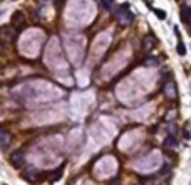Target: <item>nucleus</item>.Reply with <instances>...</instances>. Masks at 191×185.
Instances as JSON below:
<instances>
[{
	"label": "nucleus",
	"mask_w": 191,
	"mask_h": 185,
	"mask_svg": "<svg viewBox=\"0 0 191 185\" xmlns=\"http://www.w3.org/2000/svg\"><path fill=\"white\" fill-rule=\"evenodd\" d=\"M116 15H117V22L123 24V25H129L134 19V13L127 10V5H121L117 10H116Z\"/></svg>",
	"instance_id": "obj_1"
},
{
	"label": "nucleus",
	"mask_w": 191,
	"mask_h": 185,
	"mask_svg": "<svg viewBox=\"0 0 191 185\" xmlns=\"http://www.w3.org/2000/svg\"><path fill=\"white\" fill-rule=\"evenodd\" d=\"M24 160H25V157H24V151H20V150L13 151L12 155H10V163H12L13 167H22Z\"/></svg>",
	"instance_id": "obj_2"
},
{
	"label": "nucleus",
	"mask_w": 191,
	"mask_h": 185,
	"mask_svg": "<svg viewBox=\"0 0 191 185\" xmlns=\"http://www.w3.org/2000/svg\"><path fill=\"white\" fill-rule=\"evenodd\" d=\"M164 94L168 98H174L176 96V88H174V82H168L164 86Z\"/></svg>",
	"instance_id": "obj_3"
},
{
	"label": "nucleus",
	"mask_w": 191,
	"mask_h": 185,
	"mask_svg": "<svg viewBox=\"0 0 191 185\" xmlns=\"http://www.w3.org/2000/svg\"><path fill=\"white\" fill-rule=\"evenodd\" d=\"M9 140H10V135L7 133V131H2V133H0V146H2V150H7Z\"/></svg>",
	"instance_id": "obj_4"
},
{
	"label": "nucleus",
	"mask_w": 191,
	"mask_h": 185,
	"mask_svg": "<svg viewBox=\"0 0 191 185\" xmlns=\"http://www.w3.org/2000/svg\"><path fill=\"white\" fill-rule=\"evenodd\" d=\"M164 146L166 148H176V146H178V140H176L173 135H169V136L164 138Z\"/></svg>",
	"instance_id": "obj_5"
},
{
	"label": "nucleus",
	"mask_w": 191,
	"mask_h": 185,
	"mask_svg": "<svg viewBox=\"0 0 191 185\" xmlns=\"http://www.w3.org/2000/svg\"><path fill=\"white\" fill-rule=\"evenodd\" d=\"M22 22H24V13H22V12H15V13L12 15V24H13L15 27H19Z\"/></svg>",
	"instance_id": "obj_6"
},
{
	"label": "nucleus",
	"mask_w": 191,
	"mask_h": 185,
	"mask_svg": "<svg viewBox=\"0 0 191 185\" xmlns=\"http://www.w3.org/2000/svg\"><path fill=\"white\" fill-rule=\"evenodd\" d=\"M102 2V7L109 12H116V7H114V0H101Z\"/></svg>",
	"instance_id": "obj_7"
},
{
	"label": "nucleus",
	"mask_w": 191,
	"mask_h": 185,
	"mask_svg": "<svg viewBox=\"0 0 191 185\" xmlns=\"http://www.w3.org/2000/svg\"><path fill=\"white\" fill-rule=\"evenodd\" d=\"M154 46V37H144L143 39V49H151Z\"/></svg>",
	"instance_id": "obj_8"
},
{
	"label": "nucleus",
	"mask_w": 191,
	"mask_h": 185,
	"mask_svg": "<svg viewBox=\"0 0 191 185\" xmlns=\"http://www.w3.org/2000/svg\"><path fill=\"white\" fill-rule=\"evenodd\" d=\"M62 170H64V167H59L55 172H52L51 173V182H57V180H59L60 177H62Z\"/></svg>",
	"instance_id": "obj_9"
},
{
	"label": "nucleus",
	"mask_w": 191,
	"mask_h": 185,
	"mask_svg": "<svg viewBox=\"0 0 191 185\" xmlns=\"http://www.w3.org/2000/svg\"><path fill=\"white\" fill-rule=\"evenodd\" d=\"M181 19L184 22H191V10H186V7L181 10Z\"/></svg>",
	"instance_id": "obj_10"
},
{
	"label": "nucleus",
	"mask_w": 191,
	"mask_h": 185,
	"mask_svg": "<svg viewBox=\"0 0 191 185\" xmlns=\"http://www.w3.org/2000/svg\"><path fill=\"white\" fill-rule=\"evenodd\" d=\"M176 51H178L179 56H184V54H186V47H184V44H183V42H178V46H176Z\"/></svg>",
	"instance_id": "obj_11"
},
{
	"label": "nucleus",
	"mask_w": 191,
	"mask_h": 185,
	"mask_svg": "<svg viewBox=\"0 0 191 185\" xmlns=\"http://www.w3.org/2000/svg\"><path fill=\"white\" fill-rule=\"evenodd\" d=\"M154 13H156V17L159 19V20H164V19H166V12H164V10L154 9Z\"/></svg>",
	"instance_id": "obj_12"
},
{
	"label": "nucleus",
	"mask_w": 191,
	"mask_h": 185,
	"mask_svg": "<svg viewBox=\"0 0 191 185\" xmlns=\"http://www.w3.org/2000/svg\"><path fill=\"white\" fill-rule=\"evenodd\" d=\"M169 172H171V167L168 163L164 165V167L161 168V170H159V173H161V175H169Z\"/></svg>",
	"instance_id": "obj_13"
},
{
	"label": "nucleus",
	"mask_w": 191,
	"mask_h": 185,
	"mask_svg": "<svg viewBox=\"0 0 191 185\" xmlns=\"http://www.w3.org/2000/svg\"><path fill=\"white\" fill-rule=\"evenodd\" d=\"M117 182H119V177H116V178H112V180L109 182V185H116Z\"/></svg>",
	"instance_id": "obj_14"
},
{
	"label": "nucleus",
	"mask_w": 191,
	"mask_h": 185,
	"mask_svg": "<svg viewBox=\"0 0 191 185\" xmlns=\"http://www.w3.org/2000/svg\"><path fill=\"white\" fill-rule=\"evenodd\" d=\"M183 135H184V138H186V140H190V138H191V133H190V131H188V130H186V131H184V133H183Z\"/></svg>",
	"instance_id": "obj_15"
},
{
	"label": "nucleus",
	"mask_w": 191,
	"mask_h": 185,
	"mask_svg": "<svg viewBox=\"0 0 191 185\" xmlns=\"http://www.w3.org/2000/svg\"><path fill=\"white\" fill-rule=\"evenodd\" d=\"M148 64H158V61L154 59V57H151V59L148 61Z\"/></svg>",
	"instance_id": "obj_16"
},
{
	"label": "nucleus",
	"mask_w": 191,
	"mask_h": 185,
	"mask_svg": "<svg viewBox=\"0 0 191 185\" xmlns=\"http://www.w3.org/2000/svg\"><path fill=\"white\" fill-rule=\"evenodd\" d=\"M55 2H57V4H60V0H55Z\"/></svg>",
	"instance_id": "obj_17"
},
{
	"label": "nucleus",
	"mask_w": 191,
	"mask_h": 185,
	"mask_svg": "<svg viewBox=\"0 0 191 185\" xmlns=\"http://www.w3.org/2000/svg\"><path fill=\"white\" fill-rule=\"evenodd\" d=\"M44 2H47V0H44Z\"/></svg>",
	"instance_id": "obj_18"
}]
</instances>
